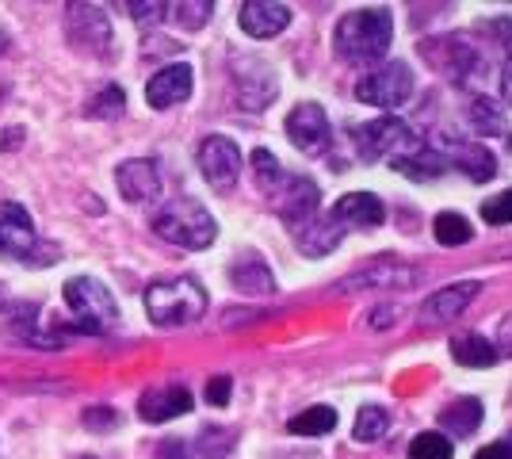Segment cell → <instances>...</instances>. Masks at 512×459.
Returning a JSON list of instances; mask_svg holds the SVG:
<instances>
[{
	"mask_svg": "<svg viewBox=\"0 0 512 459\" xmlns=\"http://www.w3.org/2000/svg\"><path fill=\"white\" fill-rule=\"evenodd\" d=\"M394 39V20L386 8H360V12H348L337 23V54L348 62H379Z\"/></svg>",
	"mask_w": 512,
	"mask_h": 459,
	"instance_id": "1",
	"label": "cell"
},
{
	"mask_svg": "<svg viewBox=\"0 0 512 459\" xmlns=\"http://www.w3.org/2000/svg\"><path fill=\"white\" fill-rule=\"evenodd\" d=\"M153 234L180 245V249H207L218 238V222L195 199H169L153 215Z\"/></svg>",
	"mask_w": 512,
	"mask_h": 459,
	"instance_id": "2",
	"label": "cell"
},
{
	"mask_svg": "<svg viewBox=\"0 0 512 459\" xmlns=\"http://www.w3.org/2000/svg\"><path fill=\"white\" fill-rule=\"evenodd\" d=\"M207 310V291L192 276H172L146 287V314L157 326H188Z\"/></svg>",
	"mask_w": 512,
	"mask_h": 459,
	"instance_id": "3",
	"label": "cell"
},
{
	"mask_svg": "<svg viewBox=\"0 0 512 459\" xmlns=\"http://www.w3.org/2000/svg\"><path fill=\"white\" fill-rule=\"evenodd\" d=\"M421 146L425 142L417 138V131L402 119H394V115H379V119L356 127V150H360L363 161H394L398 165V161L413 157Z\"/></svg>",
	"mask_w": 512,
	"mask_h": 459,
	"instance_id": "4",
	"label": "cell"
},
{
	"mask_svg": "<svg viewBox=\"0 0 512 459\" xmlns=\"http://www.w3.org/2000/svg\"><path fill=\"white\" fill-rule=\"evenodd\" d=\"M65 306H69V314L77 318V326L85 329V333H104V329L119 322L115 295L100 280H92V276H73L65 284Z\"/></svg>",
	"mask_w": 512,
	"mask_h": 459,
	"instance_id": "5",
	"label": "cell"
},
{
	"mask_svg": "<svg viewBox=\"0 0 512 459\" xmlns=\"http://www.w3.org/2000/svg\"><path fill=\"white\" fill-rule=\"evenodd\" d=\"M356 96L371 108H402L413 96V69L406 62H390V66L375 69V73L360 77Z\"/></svg>",
	"mask_w": 512,
	"mask_h": 459,
	"instance_id": "6",
	"label": "cell"
},
{
	"mask_svg": "<svg viewBox=\"0 0 512 459\" xmlns=\"http://www.w3.org/2000/svg\"><path fill=\"white\" fill-rule=\"evenodd\" d=\"M272 196V207H276V215L295 234H299L306 222L318 215V184L314 180H306V176H287L283 173V180H279L276 188L268 192Z\"/></svg>",
	"mask_w": 512,
	"mask_h": 459,
	"instance_id": "7",
	"label": "cell"
},
{
	"mask_svg": "<svg viewBox=\"0 0 512 459\" xmlns=\"http://www.w3.org/2000/svg\"><path fill=\"white\" fill-rule=\"evenodd\" d=\"M35 249H39V230H35L31 215L23 211L20 203L0 199V257L31 264Z\"/></svg>",
	"mask_w": 512,
	"mask_h": 459,
	"instance_id": "8",
	"label": "cell"
},
{
	"mask_svg": "<svg viewBox=\"0 0 512 459\" xmlns=\"http://www.w3.org/2000/svg\"><path fill=\"white\" fill-rule=\"evenodd\" d=\"M199 173H203V180L211 184L214 192H230L237 184V176H241V150L230 138H222V134L203 138V146H199Z\"/></svg>",
	"mask_w": 512,
	"mask_h": 459,
	"instance_id": "9",
	"label": "cell"
},
{
	"mask_svg": "<svg viewBox=\"0 0 512 459\" xmlns=\"http://www.w3.org/2000/svg\"><path fill=\"white\" fill-rule=\"evenodd\" d=\"M287 138L295 142V150L318 157V153H325L329 142H333L329 115H325L318 104H299V108H291V115H287Z\"/></svg>",
	"mask_w": 512,
	"mask_h": 459,
	"instance_id": "10",
	"label": "cell"
},
{
	"mask_svg": "<svg viewBox=\"0 0 512 459\" xmlns=\"http://www.w3.org/2000/svg\"><path fill=\"white\" fill-rule=\"evenodd\" d=\"M234 85L245 111H264L279 92L276 73L264 62H256V58H234Z\"/></svg>",
	"mask_w": 512,
	"mask_h": 459,
	"instance_id": "11",
	"label": "cell"
},
{
	"mask_svg": "<svg viewBox=\"0 0 512 459\" xmlns=\"http://www.w3.org/2000/svg\"><path fill=\"white\" fill-rule=\"evenodd\" d=\"M192 402L195 398L184 383H161V387H150V391L138 398V414H142V421H150V425H161V421L188 414Z\"/></svg>",
	"mask_w": 512,
	"mask_h": 459,
	"instance_id": "12",
	"label": "cell"
},
{
	"mask_svg": "<svg viewBox=\"0 0 512 459\" xmlns=\"http://www.w3.org/2000/svg\"><path fill=\"white\" fill-rule=\"evenodd\" d=\"M192 77H195L192 66H184V62L157 69V73L150 77V85H146V100H150V108L165 111V108L184 104V100L192 96Z\"/></svg>",
	"mask_w": 512,
	"mask_h": 459,
	"instance_id": "13",
	"label": "cell"
},
{
	"mask_svg": "<svg viewBox=\"0 0 512 459\" xmlns=\"http://www.w3.org/2000/svg\"><path fill=\"white\" fill-rule=\"evenodd\" d=\"M417 284V268L413 264H402L398 257H379L367 268H360L356 276H348L341 284V291H360V287H406Z\"/></svg>",
	"mask_w": 512,
	"mask_h": 459,
	"instance_id": "14",
	"label": "cell"
},
{
	"mask_svg": "<svg viewBox=\"0 0 512 459\" xmlns=\"http://www.w3.org/2000/svg\"><path fill=\"white\" fill-rule=\"evenodd\" d=\"M115 184H119L123 199H130V203H150V199L161 196V173H157V165L146 161V157L123 161L119 173H115Z\"/></svg>",
	"mask_w": 512,
	"mask_h": 459,
	"instance_id": "15",
	"label": "cell"
},
{
	"mask_svg": "<svg viewBox=\"0 0 512 459\" xmlns=\"http://www.w3.org/2000/svg\"><path fill=\"white\" fill-rule=\"evenodd\" d=\"M333 222L341 226V230H371V226H379L386 219V207L379 196H371V192H348V196L337 199V207L329 211Z\"/></svg>",
	"mask_w": 512,
	"mask_h": 459,
	"instance_id": "16",
	"label": "cell"
},
{
	"mask_svg": "<svg viewBox=\"0 0 512 459\" xmlns=\"http://www.w3.org/2000/svg\"><path fill=\"white\" fill-rule=\"evenodd\" d=\"M478 291H482V287L474 284V280H463V284H451V287H444V291H436V295H428L425 306H421V322H425V326H440V322L459 318V314L474 303Z\"/></svg>",
	"mask_w": 512,
	"mask_h": 459,
	"instance_id": "17",
	"label": "cell"
},
{
	"mask_svg": "<svg viewBox=\"0 0 512 459\" xmlns=\"http://www.w3.org/2000/svg\"><path fill=\"white\" fill-rule=\"evenodd\" d=\"M287 23H291V8L287 4H272V0L241 4V31L253 35V39H276Z\"/></svg>",
	"mask_w": 512,
	"mask_h": 459,
	"instance_id": "18",
	"label": "cell"
},
{
	"mask_svg": "<svg viewBox=\"0 0 512 459\" xmlns=\"http://www.w3.org/2000/svg\"><path fill=\"white\" fill-rule=\"evenodd\" d=\"M69 16H65V27H69V39L77 46H107L111 39V31H107V16L100 8H92V4H69L65 8Z\"/></svg>",
	"mask_w": 512,
	"mask_h": 459,
	"instance_id": "19",
	"label": "cell"
},
{
	"mask_svg": "<svg viewBox=\"0 0 512 459\" xmlns=\"http://www.w3.org/2000/svg\"><path fill=\"white\" fill-rule=\"evenodd\" d=\"M341 238H344V230L333 222V215H321V211L295 234V241H299V249L306 257H325V253H333V249L341 245Z\"/></svg>",
	"mask_w": 512,
	"mask_h": 459,
	"instance_id": "20",
	"label": "cell"
},
{
	"mask_svg": "<svg viewBox=\"0 0 512 459\" xmlns=\"http://www.w3.org/2000/svg\"><path fill=\"white\" fill-rule=\"evenodd\" d=\"M451 356L463 368H493L497 364V352L482 333H455L451 337Z\"/></svg>",
	"mask_w": 512,
	"mask_h": 459,
	"instance_id": "21",
	"label": "cell"
},
{
	"mask_svg": "<svg viewBox=\"0 0 512 459\" xmlns=\"http://www.w3.org/2000/svg\"><path fill=\"white\" fill-rule=\"evenodd\" d=\"M230 280H234V287L245 291V295H272V291H276V280H272L268 264L260 261V257L237 261L234 268H230Z\"/></svg>",
	"mask_w": 512,
	"mask_h": 459,
	"instance_id": "22",
	"label": "cell"
},
{
	"mask_svg": "<svg viewBox=\"0 0 512 459\" xmlns=\"http://www.w3.org/2000/svg\"><path fill=\"white\" fill-rule=\"evenodd\" d=\"M440 425L455 437H470L482 425V402L478 398H455L448 410L440 414Z\"/></svg>",
	"mask_w": 512,
	"mask_h": 459,
	"instance_id": "23",
	"label": "cell"
},
{
	"mask_svg": "<svg viewBox=\"0 0 512 459\" xmlns=\"http://www.w3.org/2000/svg\"><path fill=\"white\" fill-rule=\"evenodd\" d=\"M455 165L463 169V176H470V180H478V184H486V180H493L497 176V161H493V153L486 150V146H455Z\"/></svg>",
	"mask_w": 512,
	"mask_h": 459,
	"instance_id": "24",
	"label": "cell"
},
{
	"mask_svg": "<svg viewBox=\"0 0 512 459\" xmlns=\"http://www.w3.org/2000/svg\"><path fill=\"white\" fill-rule=\"evenodd\" d=\"M394 169H398V173H406V176H413V180H432V176L448 173V157H444L440 150H432V146H421L413 157L398 161Z\"/></svg>",
	"mask_w": 512,
	"mask_h": 459,
	"instance_id": "25",
	"label": "cell"
},
{
	"mask_svg": "<svg viewBox=\"0 0 512 459\" xmlns=\"http://www.w3.org/2000/svg\"><path fill=\"white\" fill-rule=\"evenodd\" d=\"M287 429H291L295 437H321V433H333V429H337V414H333L329 406H310V410H302L299 417H291Z\"/></svg>",
	"mask_w": 512,
	"mask_h": 459,
	"instance_id": "26",
	"label": "cell"
},
{
	"mask_svg": "<svg viewBox=\"0 0 512 459\" xmlns=\"http://www.w3.org/2000/svg\"><path fill=\"white\" fill-rule=\"evenodd\" d=\"M432 234H436V241L440 245H467L470 238H474V230H470V222L463 219V215H455V211H440L436 219H432Z\"/></svg>",
	"mask_w": 512,
	"mask_h": 459,
	"instance_id": "27",
	"label": "cell"
},
{
	"mask_svg": "<svg viewBox=\"0 0 512 459\" xmlns=\"http://www.w3.org/2000/svg\"><path fill=\"white\" fill-rule=\"evenodd\" d=\"M390 433V414L383 406H363L356 414V425H352V437L356 440H379Z\"/></svg>",
	"mask_w": 512,
	"mask_h": 459,
	"instance_id": "28",
	"label": "cell"
},
{
	"mask_svg": "<svg viewBox=\"0 0 512 459\" xmlns=\"http://www.w3.org/2000/svg\"><path fill=\"white\" fill-rule=\"evenodd\" d=\"M455 448L444 433H417L413 444H409V456L406 459H451Z\"/></svg>",
	"mask_w": 512,
	"mask_h": 459,
	"instance_id": "29",
	"label": "cell"
},
{
	"mask_svg": "<svg viewBox=\"0 0 512 459\" xmlns=\"http://www.w3.org/2000/svg\"><path fill=\"white\" fill-rule=\"evenodd\" d=\"M467 115H470V127H474L478 134H501L505 131V115H501V108L490 104V100H474Z\"/></svg>",
	"mask_w": 512,
	"mask_h": 459,
	"instance_id": "30",
	"label": "cell"
},
{
	"mask_svg": "<svg viewBox=\"0 0 512 459\" xmlns=\"http://www.w3.org/2000/svg\"><path fill=\"white\" fill-rule=\"evenodd\" d=\"M123 108H127V96H123V88L119 85H107L92 104H88V115L92 119H119L123 115Z\"/></svg>",
	"mask_w": 512,
	"mask_h": 459,
	"instance_id": "31",
	"label": "cell"
},
{
	"mask_svg": "<svg viewBox=\"0 0 512 459\" xmlns=\"http://www.w3.org/2000/svg\"><path fill=\"white\" fill-rule=\"evenodd\" d=\"M253 176L260 184V192H272L279 180H283V165L268 150H253Z\"/></svg>",
	"mask_w": 512,
	"mask_h": 459,
	"instance_id": "32",
	"label": "cell"
},
{
	"mask_svg": "<svg viewBox=\"0 0 512 459\" xmlns=\"http://www.w3.org/2000/svg\"><path fill=\"white\" fill-rule=\"evenodd\" d=\"M169 12H176L172 20L180 23V27L195 31V27H203V23H207V16L214 12V4H207V0H199V4H172Z\"/></svg>",
	"mask_w": 512,
	"mask_h": 459,
	"instance_id": "33",
	"label": "cell"
},
{
	"mask_svg": "<svg viewBox=\"0 0 512 459\" xmlns=\"http://www.w3.org/2000/svg\"><path fill=\"white\" fill-rule=\"evenodd\" d=\"M482 219L490 222V226H509L512 222V188L509 192H501L497 199H486V203H482Z\"/></svg>",
	"mask_w": 512,
	"mask_h": 459,
	"instance_id": "34",
	"label": "cell"
},
{
	"mask_svg": "<svg viewBox=\"0 0 512 459\" xmlns=\"http://www.w3.org/2000/svg\"><path fill=\"white\" fill-rule=\"evenodd\" d=\"M230 394H234L230 375H214L211 383H207V402H211V406H226V402H230Z\"/></svg>",
	"mask_w": 512,
	"mask_h": 459,
	"instance_id": "35",
	"label": "cell"
},
{
	"mask_svg": "<svg viewBox=\"0 0 512 459\" xmlns=\"http://www.w3.org/2000/svg\"><path fill=\"white\" fill-rule=\"evenodd\" d=\"M85 425L88 429H115L119 417H115V410H107V406H96V410H88L85 414Z\"/></svg>",
	"mask_w": 512,
	"mask_h": 459,
	"instance_id": "36",
	"label": "cell"
},
{
	"mask_svg": "<svg viewBox=\"0 0 512 459\" xmlns=\"http://www.w3.org/2000/svg\"><path fill=\"white\" fill-rule=\"evenodd\" d=\"M497 356H512V314L497 322V345H493Z\"/></svg>",
	"mask_w": 512,
	"mask_h": 459,
	"instance_id": "37",
	"label": "cell"
},
{
	"mask_svg": "<svg viewBox=\"0 0 512 459\" xmlns=\"http://www.w3.org/2000/svg\"><path fill=\"white\" fill-rule=\"evenodd\" d=\"M157 459H192V452H188L184 440H165V444L157 448Z\"/></svg>",
	"mask_w": 512,
	"mask_h": 459,
	"instance_id": "38",
	"label": "cell"
},
{
	"mask_svg": "<svg viewBox=\"0 0 512 459\" xmlns=\"http://www.w3.org/2000/svg\"><path fill=\"white\" fill-rule=\"evenodd\" d=\"M474 459H512V440H497V444H486Z\"/></svg>",
	"mask_w": 512,
	"mask_h": 459,
	"instance_id": "39",
	"label": "cell"
},
{
	"mask_svg": "<svg viewBox=\"0 0 512 459\" xmlns=\"http://www.w3.org/2000/svg\"><path fill=\"white\" fill-rule=\"evenodd\" d=\"M501 100L512 108V50L509 58H505V66H501Z\"/></svg>",
	"mask_w": 512,
	"mask_h": 459,
	"instance_id": "40",
	"label": "cell"
},
{
	"mask_svg": "<svg viewBox=\"0 0 512 459\" xmlns=\"http://www.w3.org/2000/svg\"><path fill=\"white\" fill-rule=\"evenodd\" d=\"M130 12H134V16H138V20H157V12H165V4H127Z\"/></svg>",
	"mask_w": 512,
	"mask_h": 459,
	"instance_id": "41",
	"label": "cell"
},
{
	"mask_svg": "<svg viewBox=\"0 0 512 459\" xmlns=\"http://www.w3.org/2000/svg\"><path fill=\"white\" fill-rule=\"evenodd\" d=\"M0 306H4V291H0Z\"/></svg>",
	"mask_w": 512,
	"mask_h": 459,
	"instance_id": "42",
	"label": "cell"
},
{
	"mask_svg": "<svg viewBox=\"0 0 512 459\" xmlns=\"http://www.w3.org/2000/svg\"><path fill=\"white\" fill-rule=\"evenodd\" d=\"M509 150H512V138H509Z\"/></svg>",
	"mask_w": 512,
	"mask_h": 459,
	"instance_id": "43",
	"label": "cell"
}]
</instances>
